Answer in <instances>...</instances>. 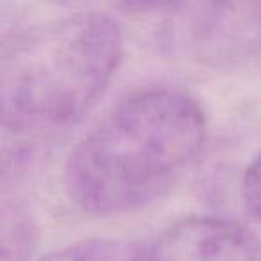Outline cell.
<instances>
[{"label": "cell", "instance_id": "cell-3", "mask_svg": "<svg viewBox=\"0 0 261 261\" xmlns=\"http://www.w3.org/2000/svg\"><path fill=\"white\" fill-rule=\"evenodd\" d=\"M182 43L200 63L232 66L261 56V4H199L182 18Z\"/></svg>", "mask_w": 261, "mask_h": 261}, {"label": "cell", "instance_id": "cell-7", "mask_svg": "<svg viewBox=\"0 0 261 261\" xmlns=\"http://www.w3.org/2000/svg\"><path fill=\"white\" fill-rule=\"evenodd\" d=\"M34 140L0 123V192L23 172L33 156Z\"/></svg>", "mask_w": 261, "mask_h": 261}, {"label": "cell", "instance_id": "cell-6", "mask_svg": "<svg viewBox=\"0 0 261 261\" xmlns=\"http://www.w3.org/2000/svg\"><path fill=\"white\" fill-rule=\"evenodd\" d=\"M41 261H149V257L125 240L91 238L54 250Z\"/></svg>", "mask_w": 261, "mask_h": 261}, {"label": "cell", "instance_id": "cell-2", "mask_svg": "<svg viewBox=\"0 0 261 261\" xmlns=\"http://www.w3.org/2000/svg\"><path fill=\"white\" fill-rule=\"evenodd\" d=\"M122 56V31L104 13L31 27L0 52V123L38 138L77 122L104 93Z\"/></svg>", "mask_w": 261, "mask_h": 261}, {"label": "cell", "instance_id": "cell-5", "mask_svg": "<svg viewBox=\"0 0 261 261\" xmlns=\"http://www.w3.org/2000/svg\"><path fill=\"white\" fill-rule=\"evenodd\" d=\"M38 242L34 218L23 206L0 204V261H31Z\"/></svg>", "mask_w": 261, "mask_h": 261}, {"label": "cell", "instance_id": "cell-8", "mask_svg": "<svg viewBox=\"0 0 261 261\" xmlns=\"http://www.w3.org/2000/svg\"><path fill=\"white\" fill-rule=\"evenodd\" d=\"M242 199L247 210L261 222V152L249 165L243 175Z\"/></svg>", "mask_w": 261, "mask_h": 261}, {"label": "cell", "instance_id": "cell-1", "mask_svg": "<svg viewBox=\"0 0 261 261\" xmlns=\"http://www.w3.org/2000/svg\"><path fill=\"white\" fill-rule=\"evenodd\" d=\"M206 140L200 104L177 88H149L106 113L72 150L70 199L91 215H120L163 197L199 158Z\"/></svg>", "mask_w": 261, "mask_h": 261}, {"label": "cell", "instance_id": "cell-4", "mask_svg": "<svg viewBox=\"0 0 261 261\" xmlns=\"http://www.w3.org/2000/svg\"><path fill=\"white\" fill-rule=\"evenodd\" d=\"M149 261H261V240L236 222L220 217H192L168 227Z\"/></svg>", "mask_w": 261, "mask_h": 261}]
</instances>
